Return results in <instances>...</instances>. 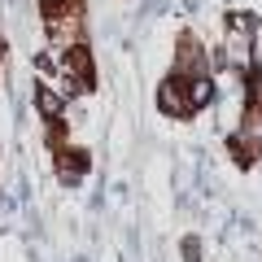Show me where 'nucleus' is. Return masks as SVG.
<instances>
[{"mask_svg": "<svg viewBox=\"0 0 262 262\" xmlns=\"http://www.w3.org/2000/svg\"><path fill=\"white\" fill-rule=\"evenodd\" d=\"M253 48H258V61H262V31H258V44H253Z\"/></svg>", "mask_w": 262, "mask_h": 262, "instance_id": "obj_7", "label": "nucleus"}, {"mask_svg": "<svg viewBox=\"0 0 262 262\" xmlns=\"http://www.w3.org/2000/svg\"><path fill=\"white\" fill-rule=\"evenodd\" d=\"M35 101H39V114H44V118H57V114H61V92H53V88H39Z\"/></svg>", "mask_w": 262, "mask_h": 262, "instance_id": "obj_6", "label": "nucleus"}, {"mask_svg": "<svg viewBox=\"0 0 262 262\" xmlns=\"http://www.w3.org/2000/svg\"><path fill=\"white\" fill-rule=\"evenodd\" d=\"M0 53H5V44H0Z\"/></svg>", "mask_w": 262, "mask_h": 262, "instance_id": "obj_8", "label": "nucleus"}, {"mask_svg": "<svg viewBox=\"0 0 262 262\" xmlns=\"http://www.w3.org/2000/svg\"><path fill=\"white\" fill-rule=\"evenodd\" d=\"M210 70V57L201 53V48L188 39L184 44V53H179V61H175V75H184V79H192V75H206Z\"/></svg>", "mask_w": 262, "mask_h": 262, "instance_id": "obj_4", "label": "nucleus"}, {"mask_svg": "<svg viewBox=\"0 0 262 262\" xmlns=\"http://www.w3.org/2000/svg\"><path fill=\"white\" fill-rule=\"evenodd\" d=\"M57 66H61V75L70 79L75 88H88V83H92V57H88V53H83L79 44L70 48V53H66V57H61Z\"/></svg>", "mask_w": 262, "mask_h": 262, "instance_id": "obj_1", "label": "nucleus"}, {"mask_svg": "<svg viewBox=\"0 0 262 262\" xmlns=\"http://www.w3.org/2000/svg\"><path fill=\"white\" fill-rule=\"evenodd\" d=\"M241 153H258L262 149V101L253 110H245V127H241V140H236Z\"/></svg>", "mask_w": 262, "mask_h": 262, "instance_id": "obj_3", "label": "nucleus"}, {"mask_svg": "<svg viewBox=\"0 0 262 262\" xmlns=\"http://www.w3.org/2000/svg\"><path fill=\"white\" fill-rule=\"evenodd\" d=\"M184 88H188V110H206L210 105V96H214V79L210 75H192V79H184Z\"/></svg>", "mask_w": 262, "mask_h": 262, "instance_id": "obj_5", "label": "nucleus"}, {"mask_svg": "<svg viewBox=\"0 0 262 262\" xmlns=\"http://www.w3.org/2000/svg\"><path fill=\"white\" fill-rule=\"evenodd\" d=\"M158 105H162L166 114H175V118H184V114H192V110H188V88H184V75L166 79V83L158 88Z\"/></svg>", "mask_w": 262, "mask_h": 262, "instance_id": "obj_2", "label": "nucleus"}]
</instances>
